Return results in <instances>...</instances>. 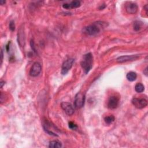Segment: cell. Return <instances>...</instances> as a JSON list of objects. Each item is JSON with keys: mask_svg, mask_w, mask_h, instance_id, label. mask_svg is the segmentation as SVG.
Listing matches in <instances>:
<instances>
[{"mask_svg": "<svg viewBox=\"0 0 148 148\" xmlns=\"http://www.w3.org/2000/svg\"><path fill=\"white\" fill-rule=\"evenodd\" d=\"M93 57L91 53H88L84 54L81 61V66L84 72L87 74L91 69L92 67Z\"/></svg>", "mask_w": 148, "mask_h": 148, "instance_id": "cell-1", "label": "cell"}, {"mask_svg": "<svg viewBox=\"0 0 148 148\" xmlns=\"http://www.w3.org/2000/svg\"><path fill=\"white\" fill-rule=\"evenodd\" d=\"M3 84H5V82L1 80V88H2Z\"/></svg>", "mask_w": 148, "mask_h": 148, "instance_id": "cell-23", "label": "cell"}, {"mask_svg": "<svg viewBox=\"0 0 148 148\" xmlns=\"http://www.w3.org/2000/svg\"><path fill=\"white\" fill-rule=\"evenodd\" d=\"M104 120H105V122L106 124H110L114 121V117L113 115H110V116H106L104 118Z\"/></svg>", "mask_w": 148, "mask_h": 148, "instance_id": "cell-18", "label": "cell"}, {"mask_svg": "<svg viewBox=\"0 0 148 148\" xmlns=\"http://www.w3.org/2000/svg\"><path fill=\"white\" fill-rule=\"evenodd\" d=\"M49 147L51 148H59L62 147V143L58 140H51L49 142Z\"/></svg>", "mask_w": 148, "mask_h": 148, "instance_id": "cell-15", "label": "cell"}, {"mask_svg": "<svg viewBox=\"0 0 148 148\" xmlns=\"http://www.w3.org/2000/svg\"><path fill=\"white\" fill-rule=\"evenodd\" d=\"M75 60L73 58H68L64 61L61 66V73L62 75L66 74L72 68Z\"/></svg>", "mask_w": 148, "mask_h": 148, "instance_id": "cell-4", "label": "cell"}, {"mask_svg": "<svg viewBox=\"0 0 148 148\" xmlns=\"http://www.w3.org/2000/svg\"><path fill=\"white\" fill-rule=\"evenodd\" d=\"M138 9L136 3L133 2H128L125 4V10L129 14H135Z\"/></svg>", "mask_w": 148, "mask_h": 148, "instance_id": "cell-10", "label": "cell"}, {"mask_svg": "<svg viewBox=\"0 0 148 148\" xmlns=\"http://www.w3.org/2000/svg\"><path fill=\"white\" fill-rule=\"evenodd\" d=\"M138 58H139L138 55H130V56L126 55V56H123L118 57L116 59V61L117 62L122 63V62H127L129 61H134L138 59Z\"/></svg>", "mask_w": 148, "mask_h": 148, "instance_id": "cell-11", "label": "cell"}, {"mask_svg": "<svg viewBox=\"0 0 148 148\" xmlns=\"http://www.w3.org/2000/svg\"><path fill=\"white\" fill-rule=\"evenodd\" d=\"M135 91L137 92H139V93H140V92H142L144 90H145V87L143 86V84L140 83H137L135 86Z\"/></svg>", "mask_w": 148, "mask_h": 148, "instance_id": "cell-17", "label": "cell"}, {"mask_svg": "<svg viewBox=\"0 0 148 148\" xmlns=\"http://www.w3.org/2000/svg\"><path fill=\"white\" fill-rule=\"evenodd\" d=\"M10 42H9L8 43V44L6 45V50L7 51V52H9V51L10 50Z\"/></svg>", "mask_w": 148, "mask_h": 148, "instance_id": "cell-21", "label": "cell"}, {"mask_svg": "<svg viewBox=\"0 0 148 148\" xmlns=\"http://www.w3.org/2000/svg\"><path fill=\"white\" fill-rule=\"evenodd\" d=\"M85 94L82 92H77L75 95L74 104L76 108H81L84 105L85 102Z\"/></svg>", "mask_w": 148, "mask_h": 148, "instance_id": "cell-3", "label": "cell"}, {"mask_svg": "<svg viewBox=\"0 0 148 148\" xmlns=\"http://www.w3.org/2000/svg\"><path fill=\"white\" fill-rule=\"evenodd\" d=\"M42 71V66L38 62H35L32 65L30 71H29V75L32 77H36L38 76Z\"/></svg>", "mask_w": 148, "mask_h": 148, "instance_id": "cell-7", "label": "cell"}, {"mask_svg": "<svg viewBox=\"0 0 148 148\" xmlns=\"http://www.w3.org/2000/svg\"><path fill=\"white\" fill-rule=\"evenodd\" d=\"M43 128L45 132L50 135H53L54 136H58V135L56 132H54L53 129L56 130V127H54L53 125L51 124L50 122H49L47 120H45L43 123Z\"/></svg>", "mask_w": 148, "mask_h": 148, "instance_id": "cell-6", "label": "cell"}, {"mask_svg": "<svg viewBox=\"0 0 148 148\" xmlns=\"http://www.w3.org/2000/svg\"><path fill=\"white\" fill-rule=\"evenodd\" d=\"M131 102L133 105L138 109H142L145 108L147 105V101L145 98H132Z\"/></svg>", "mask_w": 148, "mask_h": 148, "instance_id": "cell-5", "label": "cell"}, {"mask_svg": "<svg viewBox=\"0 0 148 148\" xmlns=\"http://www.w3.org/2000/svg\"><path fill=\"white\" fill-rule=\"evenodd\" d=\"M119 104V98L116 96H112L109 98L108 102V108L110 109L116 108Z\"/></svg>", "mask_w": 148, "mask_h": 148, "instance_id": "cell-12", "label": "cell"}, {"mask_svg": "<svg viewBox=\"0 0 148 148\" xmlns=\"http://www.w3.org/2000/svg\"><path fill=\"white\" fill-rule=\"evenodd\" d=\"M80 6V2L79 1H73L70 3H64L62 7L66 9H75L79 8Z\"/></svg>", "mask_w": 148, "mask_h": 148, "instance_id": "cell-13", "label": "cell"}, {"mask_svg": "<svg viewBox=\"0 0 148 148\" xmlns=\"http://www.w3.org/2000/svg\"><path fill=\"white\" fill-rule=\"evenodd\" d=\"M127 79L128 81L130 82H133L134 80H136V77H137V75H136V73L135 72H132V71H131L130 72H128L127 74Z\"/></svg>", "mask_w": 148, "mask_h": 148, "instance_id": "cell-14", "label": "cell"}, {"mask_svg": "<svg viewBox=\"0 0 148 148\" xmlns=\"http://www.w3.org/2000/svg\"><path fill=\"white\" fill-rule=\"evenodd\" d=\"M61 107L62 110L65 112V113L68 116H71L74 113V108L70 103L66 102H62L61 103Z\"/></svg>", "mask_w": 148, "mask_h": 148, "instance_id": "cell-8", "label": "cell"}, {"mask_svg": "<svg viewBox=\"0 0 148 148\" xmlns=\"http://www.w3.org/2000/svg\"><path fill=\"white\" fill-rule=\"evenodd\" d=\"M9 29L12 31H14L15 29V24H14V21L12 20L10 21L9 23Z\"/></svg>", "mask_w": 148, "mask_h": 148, "instance_id": "cell-20", "label": "cell"}, {"mask_svg": "<svg viewBox=\"0 0 148 148\" xmlns=\"http://www.w3.org/2000/svg\"><path fill=\"white\" fill-rule=\"evenodd\" d=\"M17 41L18 43L21 47H24L25 43V35L24 28L20 27L17 33Z\"/></svg>", "mask_w": 148, "mask_h": 148, "instance_id": "cell-9", "label": "cell"}, {"mask_svg": "<svg viewBox=\"0 0 148 148\" xmlns=\"http://www.w3.org/2000/svg\"><path fill=\"white\" fill-rule=\"evenodd\" d=\"M0 3H1V5H3V3H5V1H1Z\"/></svg>", "mask_w": 148, "mask_h": 148, "instance_id": "cell-25", "label": "cell"}, {"mask_svg": "<svg viewBox=\"0 0 148 148\" xmlns=\"http://www.w3.org/2000/svg\"><path fill=\"white\" fill-rule=\"evenodd\" d=\"M143 25V22H142V21H135L134 23V25H133L134 29L135 31H140V30L142 28Z\"/></svg>", "mask_w": 148, "mask_h": 148, "instance_id": "cell-16", "label": "cell"}, {"mask_svg": "<svg viewBox=\"0 0 148 148\" xmlns=\"http://www.w3.org/2000/svg\"><path fill=\"white\" fill-rule=\"evenodd\" d=\"M2 60H3V51L2 50H1V64H2Z\"/></svg>", "mask_w": 148, "mask_h": 148, "instance_id": "cell-24", "label": "cell"}, {"mask_svg": "<svg viewBox=\"0 0 148 148\" xmlns=\"http://www.w3.org/2000/svg\"><path fill=\"white\" fill-rule=\"evenodd\" d=\"M68 126H69V128L73 130H76L77 128V125L74 123L72 121H69V123H68Z\"/></svg>", "mask_w": 148, "mask_h": 148, "instance_id": "cell-19", "label": "cell"}, {"mask_svg": "<svg viewBox=\"0 0 148 148\" xmlns=\"http://www.w3.org/2000/svg\"><path fill=\"white\" fill-rule=\"evenodd\" d=\"M143 73H144V74H145L146 76L147 75V67H146V68H145V69L144 71H143Z\"/></svg>", "mask_w": 148, "mask_h": 148, "instance_id": "cell-22", "label": "cell"}, {"mask_svg": "<svg viewBox=\"0 0 148 148\" xmlns=\"http://www.w3.org/2000/svg\"><path fill=\"white\" fill-rule=\"evenodd\" d=\"M100 26H101V24L99 23L92 24L84 27L83 31V32L86 34L87 35L94 36L99 33L101 31Z\"/></svg>", "mask_w": 148, "mask_h": 148, "instance_id": "cell-2", "label": "cell"}]
</instances>
